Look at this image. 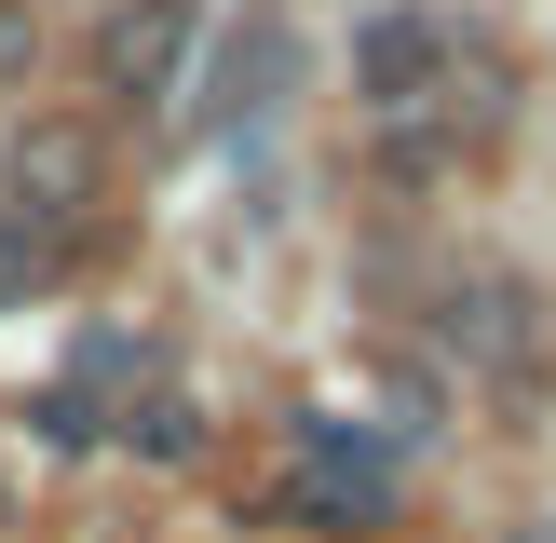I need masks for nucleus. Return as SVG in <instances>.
<instances>
[{
  "label": "nucleus",
  "instance_id": "obj_1",
  "mask_svg": "<svg viewBox=\"0 0 556 543\" xmlns=\"http://www.w3.org/2000/svg\"><path fill=\"white\" fill-rule=\"evenodd\" d=\"M394 462H407V434L299 421V516H326V530H380V516H394Z\"/></svg>",
  "mask_w": 556,
  "mask_h": 543
},
{
  "label": "nucleus",
  "instance_id": "obj_2",
  "mask_svg": "<svg viewBox=\"0 0 556 543\" xmlns=\"http://www.w3.org/2000/svg\"><path fill=\"white\" fill-rule=\"evenodd\" d=\"M96 177H109L96 136H81L68 109H41V123L14 136V231H68V217L96 204Z\"/></svg>",
  "mask_w": 556,
  "mask_h": 543
},
{
  "label": "nucleus",
  "instance_id": "obj_3",
  "mask_svg": "<svg viewBox=\"0 0 556 543\" xmlns=\"http://www.w3.org/2000/svg\"><path fill=\"white\" fill-rule=\"evenodd\" d=\"M177 68H190V0H123L96 27V81L109 96H163Z\"/></svg>",
  "mask_w": 556,
  "mask_h": 543
},
{
  "label": "nucleus",
  "instance_id": "obj_4",
  "mask_svg": "<svg viewBox=\"0 0 556 543\" xmlns=\"http://www.w3.org/2000/svg\"><path fill=\"white\" fill-rule=\"evenodd\" d=\"M353 68H367V96H380V109H434V68H448V27H434V14H367Z\"/></svg>",
  "mask_w": 556,
  "mask_h": 543
},
{
  "label": "nucleus",
  "instance_id": "obj_5",
  "mask_svg": "<svg viewBox=\"0 0 556 543\" xmlns=\"http://www.w3.org/2000/svg\"><path fill=\"white\" fill-rule=\"evenodd\" d=\"M448 340H462V353H530V286L462 272V286H448Z\"/></svg>",
  "mask_w": 556,
  "mask_h": 543
},
{
  "label": "nucleus",
  "instance_id": "obj_6",
  "mask_svg": "<svg viewBox=\"0 0 556 543\" xmlns=\"http://www.w3.org/2000/svg\"><path fill=\"white\" fill-rule=\"evenodd\" d=\"M136 449H150V462H190V449H204V421H190V394H150V407H136Z\"/></svg>",
  "mask_w": 556,
  "mask_h": 543
},
{
  "label": "nucleus",
  "instance_id": "obj_7",
  "mask_svg": "<svg viewBox=\"0 0 556 543\" xmlns=\"http://www.w3.org/2000/svg\"><path fill=\"white\" fill-rule=\"evenodd\" d=\"M41 434H54V449H96L109 421H96V394H81V380H54V394H41Z\"/></svg>",
  "mask_w": 556,
  "mask_h": 543
},
{
  "label": "nucleus",
  "instance_id": "obj_8",
  "mask_svg": "<svg viewBox=\"0 0 556 543\" xmlns=\"http://www.w3.org/2000/svg\"><path fill=\"white\" fill-rule=\"evenodd\" d=\"M41 286V231H14V217H0V299H27Z\"/></svg>",
  "mask_w": 556,
  "mask_h": 543
},
{
  "label": "nucleus",
  "instance_id": "obj_9",
  "mask_svg": "<svg viewBox=\"0 0 556 543\" xmlns=\"http://www.w3.org/2000/svg\"><path fill=\"white\" fill-rule=\"evenodd\" d=\"M27 54H41V14H27V0H0V81H27Z\"/></svg>",
  "mask_w": 556,
  "mask_h": 543
}]
</instances>
